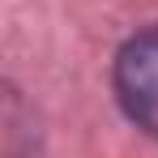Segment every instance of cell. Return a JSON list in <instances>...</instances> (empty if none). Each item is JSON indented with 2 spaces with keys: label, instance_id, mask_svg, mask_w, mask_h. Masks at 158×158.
Masks as SVG:
<instances>
[{
  "label": "cell",
  "instance_id": "1",
  "mask_svg": "<svg viewBox=\"0 0 158 158\" xmlns=\"http://www.w3.org/2000/svg\"><path fill=\"white\" fill-rule=\"evenodd\" d=\"M115 98L137 128L158 137V26L120 47V56H115Z\"/></svg>",
  "mask_w": 158,
  "mask_h": 158
}]
</instances>
